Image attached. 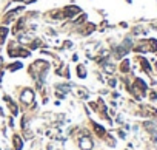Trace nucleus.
I'll return each instance as SVG.
<instances>
[{"instance_id": "nucleus-1", "label": "nucleus", "mask_w": 157, "mask_h": 150, "mask_svg": "<svg viewBox=\"0 0 157 150\" xmlns=\"http://www.w3.org/2000/svg\"><path fill=\"white\" fill-rule=\"evenodd\" d=\"M136 62H137V65H139V68L143 71V73H146L148 76H154V70H152V63L148 61V59L145 57V56H137L136 57Z\"/></svg>"}, {"instance_id": "nucleus-2", "label": "nucleus", "mask_w": 157, "mask_h": 150, "mask_svg": "<svg viewBox=\"0 0 157 150\" xmlns=\"http://www.w3.org/2000/svg\"><path fill=\"white\" fill-rule=\"evenodd\" d=\"M34 99V92L31 88H26L23 90V93H22V102H26V104H29L31 101Z\"/></svg>"}, {"instance_id": "nucleus-3", "label": "nucleus", "mask_w": 157, "mask_h": 150, "mask_svg": "<svg viewBox=\"0 0 157 150\" xmlns=\"http://www.w3.org/2000/svg\"><path fill=\"white\" fill-rule=\"evenodd\" d=\"M119 70L123 73V74H126V73L131 71V61L129 59H123L122 62H120V65H119Z\"/></svg>"}, {"instance_id": "nucleus-4", "label": "nucleus", "mask_w": 157, "mask_h": 150, "mask_svg": "<svg viewBox=\"0 0 157 150\" xmlns=\"http://www.w3.org/2000/svg\"><path fill=\"white\" fill-rule=\"evenodd\" d=\"M75 73H77V76H79V78L80 79H85V78H86V68H85V65H83V63H79V65L77 67H75Z\"/></svg>"}, {"instance_id": "nucleus-5", "label": "nucleus", "mask_w": 157, "mask_h": 150, "mask_svg": "<svg viewBox=\"0 0 157 150\" xmlns=\"http://www.w3.org/2000/svg\"><path fill=\"white\" fill-rule=\"evenodd\" d=\"M80 147H82L83 150H91L92 149V141L89 138H83L82 141H80Z\"/></svg>"}, {"instance_id": "nucleus-6", "label": "nucleus", "mask_w": 157, "mask_h": 150, "mask_svg": "<svg viewBox=\"0 0 157 150\" xmlns=\"http://www.w3.org/2000/svg\"><path fill=\"white\" fill-rule=\"evenodd\" d=\"M148 45H150V53H157V39L156 37L148 39Z\"/></svg>"}, {"instance_id": "nucleus-7", "label": "nucleus", "mask_w": 157, "mask_h": 150, "mask_svg": "<svg viewBox=\"0 0 157 150\" xmlns=\"http://www.w3.org/2000/svg\"><path fill=\"white\" fill-rule=\"evenodd\" d=\"M8 34H10V28H8V26H0V43L5 42Z\"/></svg>"}, {"instance_id": "nucleus-8", "label": "nucleus", "mask_w": 157, "mask_h": 150, "mask_svg": "<svg viewBox=\"0 0 157 150\" xmlns=\"http://www.w3.org/2000/svg\"><path fill=\"white\" fill-rule=\"evenodd\" d=\"M20 68H23V63L17 61V62H14V63H11V65L8 67V70H10V71H17V70H20Z\"/></svg>"}, {"instance_id": "nucleus-9", "label": "nucleus", "mask_w": 157, "mask_h": 150, "mask_svg": "<svg viewBox=\"0 0 157 150\" xmlns=\"http://www.w3.org/2000/svg\"><path fill=\"white\" fill-rule=\"evenodd\" d=\"M14 145H16V150H20L22 149V141L19 136H14Z\"/></svg>"}, {"instance_id": "nucleus-10", "label": "nucleus", "mask_w": 157, "mask_h": 150, "mask_svg": "<svg viewBox=\"0 0 157 150\" xmlns=\"http://www.w3.org/2000/svg\"><path fill=\"white\" fill-rule=\"evenodd\" d=\"M150 99H151V101H156V99H157V92H156V90H151V92H150Z\"/></svg>"}, {"instance_id": "nucleus-11", "label": "nucleus", "mask_w": 157, "mask_h": 150, "mask_svg": "<svg viewBox=\"0 0 157 150\" xmlns=\"http://www.w3.org/2000/svg\"><path fill=\"white\" fill-rule=\"evenodd\" d=\"M119 26H120V28H128V23H126V22H120Z\"/></svg>"}, {"instance_id": "nucleus-12", "label": "nucleus", "mask_w": 157, "mask_h": 150, "mask_svg": "<svg viewBox=\"0 0 157 150\" xmlns=\"http://www.w3.org/2000/svg\"><path fill=\"white\" fill-rule=\"evenodd\" d=\"M151 28H152V30H156V31H157V22H156V23H152V25H151Z\"/></svg>"}, {"instance_id": "nucleus-13", "label": "nucleus", "mask_w": 157, "mask_h": 150, "mask_svg": "<svg viewBox=\"0 0 157 150\" xmlns=\"http://www.w3.org/2000/svg\"><path fill=\"white\" fill-rule=\"evenodd\" d=\"M2 65H3V57L0 56V67H2Z\"/></svg>"}, {"instance_id": "nucleus-14", "label": "nucleus", "mask_w": 157, "mask_h": 150, "mask_svg": "<svg viewBox=\"0 0 157 150\" xmlns=\"http://www.w3.org/2000/svg\"><path fill=\"white\" fill-rule=\"evenodd\" d=\"M126 3H129V5H131V3H133V0H126Z\"/></svg>"}]
</instances>
